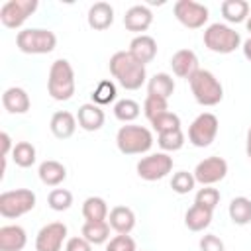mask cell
Listing matches in <instances>:
<instances>
[{
	"label": "cell",
	"mask_w": 251,
	"mask_h": 251,
	"mask_svg": "<svg viewBox=\"0 0 251 251\" xmlns=\"http://www.w3.org/2000/svg\"><path fill=\"white\" fill-rule=\"evenodd\" d=\"M108 67H110V75L126 90H137V88H141L143 82H145V78H147L145 65H141L137 59H133L129 51H116L110 57Z\"/></svg>",
	"instance_id": "1"
},
{
	"label": "cell",
	"mask_w": 251,
	"mask_h": 251,
	"mask_svg": "<svg viewBox=\"0 0 251 251\" xmlns=\"http://www.w3.org/2000/svg\"><path fill=\"white\" fill-rule=\"evenodd\" d=\"M75 71L67 59H57L51 63L47 76V92L57 102H67L75 94Z\"/></svg>",
	"instance_id": "2"
},
{
	"label": "cell",
	"mask_w": 251,
	"mask_h": 251,
	"mask_svg": "<svg viewBox=\"0 0 251 251\" xmlns=\"http://www.w3.org/2000/svg\"><path fill=\"white\" fill-rule=\"evenodd\" d=\"M190 92L194 96V100L200 106H216L222 102L224 98V86L222 82L206 69H198L190 78Z\"/></svg>",
	"instance_id": "3"
},
{
	"label": "cell",
	"mask_w": 251,
	"mask_h": 251,
	"mask_svg": "<svg viewBox=\"0 0 251 251\" xmlns=\"http://www.w3.org/2000/svg\"><path fill=\"white\" fill-rule=\"evenodd\" d=\"M116 145L124 155H143L153 147V133L135 124H126L116 133Z\"/></svg>",
	"instance_id": "4"
},
{
	"label": "cell",
	"mask_w": 251,
	"mask_h": 251,
	"mask_svg": "<svg viewBox=\"0 0 251 251\" xmlns=\"http://www.w3.org/2000/svg\"><path fill=\"white\" fill-rule=\"evenodd\" d=\"M202 41H204L206 49H210L212 53H220V55L233 53L237 47H241L239 31H235L227 24H220V22L218 24H210L204 29Z\"/></svg>",
	"instance_id": "5"
},
{
	"label": "cell",
	"mask_w": 251,
	"mask_h": 251,
	"mask_svg": "<svg viewBox=\"0 0 251 251\" xmlns=\"http://www.w3.org/2000/svg\"><path fill=\"white\" fill-rule=\"evenodd\" d=\"M16 45L22 53L27 55H45L51 53L57 45V35L45 27H27L18 31Z\"/></svg>",
	"instance_id": "6"
},
{
	"label": "cell",
	"mask_w": 251,
	"mask_h": 251,
	"mask_svg": "<svg viewBox=\"0 0 251 251\" xmlns=\"http://www.w3.org/2000/svg\"><path fill=\"white\" fill-rule=\"evenodd\" d=\"M35 192L29 188H16V190H6L0 194V216L6 220L20 218L35 208Z\"/></svg>",
	"instance_id": "7"
},
{
	"label": "cell",
	"mask_w": 251,
	"mask_h": 251,
	"mask_svg": "<svg viewBox=\"0 0 251 251\" xmlns=\"http://www.w3.org/2000/svg\"><path fill=\"white\" fill-rule=\"evenodd\" d=\"M218 118L212 112H202L194 118L188 127V141L194 147H208L218 135Z\"/></svg>",
	"instance_id": "8"
},
{
	"label": "cell",
	"mask_w": 251,
	"mask_h": 251,
	"mask_svg": "<svg viewBox=\"0 0 251 251\" xmlns=\"http://www.w3.org/2000/svg\"><path fill=\"white\" fill-rule=\"evenodd\" d=\"M37 10V0H8L0 8V22L4 27L18 29Z\"/></svg>",
	"instance_id": "9"
},
{
	"label": "cell",
	"mask_w": 251,
	"mask_h": 251,
	"mask_svg": "<svg viewBox=\"0 0 251 251\" xmlns=\"http://www.w3.org/2000/svg\"><path fill=\"white\" fill-rule=\"evenodd\" d=\"M175 18L178 20V24H182L188 29H200L204 27V24L210 18V12L204 4L194 2V0H178L173 6Z\"/></svg>",
	"instance_id": "10"
},
{
	"label": "cell",
	"mask_w": 251,
	"mask_h": 251,
	"mask_svg": "<svg viewBox=\"0 0 251 251\" xmlns=\"http://www.w3.org/2000/svg\"><path fill=\"white\" fill-rule=\"evenodd\" d=\"M137 175L143 180H161L173 171V157L167 153H151L147 157H141L137 163Z\"/></svg>",
	"instance_id": "11"
},
{
	"label": "cell",
	"mask_w": 251,
	"mask_h": 251,
	"mask_svg": "<svg viewBox=\"0 0 251 251\" xmlns=\"http://www.w3.org/2000/svg\"><path fill=\"white\" fill-rule=\"evenodd\" d=\"M192 175H194L196 182H200L202 186H212V184H216V182L226 178V175H227V161L222 159V157H216V155L206 157V159H202L194 167Z\"/></svg>",
	"instance_id": "12"
},
{
	"label": "cell",
	"mask_w": 251,
	"mask_h": 251,
	"mask_svg": "<svg viewBox=\"0 0 251 251\" xmlns=\"http://www.w3.org/2000/svg\"><path fill=\"white\" fill-rule=\"evenodd\" d=\"M67 239V226L63 222H51L43 226L35 235V251H61Z\"/></svg>",
	"instance_id": "13"
},
{
	"label": "cell",
	"mask_w": 251,
	"mask_h": 251,
	"mask_svg": "<svg viewBox=\"0 0 251 251\" xmlns=\"http://www.w3.org/2000/svg\"><path fill=\"white\" fill-rule=\"evenodd\" d=\"M171 69L178 78H190L200 67H198V57L192 49H178L171 57Z\"/></svg>",
	"instance_id": "14"
},
{
	"label": "cell",
	"mask_w": 251,
	"mask_h": 251,
	"mask_svg": "<svg viewBox=\"0 0 251 251\" xmlns=\"http://www.w3.org/2000/svg\"><path fill=\"white\" fill-rule=\"evenodd\" d=\"M151 22H153V12H151L147 6H143V4L131 6V8L126 12V16H124V25H126V29H127V31H135V33H139V35H141V31H147V29H149Z\"/></svg>",
	"instance_id": "15"
},
{
	"label": "cell",
	"mask_w": 251,
	"mask_h": 251,
	"mask_svg": "<svg viewBox=\"0 0 251 251\" xmlns=\"http://www.w3.org/2000/svg\"><path fill=\"white\" fill-rule=\"evenodd\" d=\"M133 59H137L141 65H147L151 63L155 57H157V41L151 37V35H135L131 41H129V49Z\"/></svg>",
	"instance_id": "16"
},
{
	"label": "cell",
	"mask_w": 251,
	"mask_h": 251,
	"mask_svg": "<svg viewBox=\"0 0 251 251\" xmlns=\"http://www.w3.org/2000/svg\"><path fill=\"white\" fill-rule=\"evenodd\" d=\"M2 106L8 114H25L31 106L29 94L20 86H10L2 94Z\"/></svg>",
	"instance_id": "17"
},
{
	"label": "cell",
	"mask_w": 251,
	"mask_h": 251,
	"mask_svg": "<svg viewBox=\"0 0 251 251\" xmlns=\"http://www.w3.org/2000/svg\"><path fill=\"white\" fill-rule=\"evenodd\" d=\"M104 120H106L104 110L92 102L82 104L76 112V122L84 131H98L104 126Z\"/></svg>",
	"instance_id": "18"
},
{
	"label": "cell",
	"mask_w": 251,
	"mask_h": 251,
	"mask_svg": "<svg viewBox=\"0 0 251 251\" xmlns=\"http://www.w3.org/2000/svg\"><path fill=\"white\" fill-rule=\"evenodd\" d=\"M27 243V233L22 226H2L0 227V251H22Z\"/></svg>",
	"instance_id": "19"
},
{
	"label": "cell",
	"mask_w": 251,
	"mask_h": 251,
	"mask_svg": "<svg viewBox=\"0 0 251 251\" xmlns=\"http://www.w3.org/2000/svg\"><path fill=\"white\" fill-rule=\"evenodd\" d=\"M76 116H73L71 112L67 110H59L51 116V122H49V129L51 133L57 137V139H69L73 137L75 129H76Z\"/></svg>",
	"instance_id": "20"
},
{
	"label": "cell",
	"mask_w": 251,
	"mask_h": 251,
	"mask_svg": "<svg viewBox=\"0 0 251 251\" xmlns=\"http://www.w3.org/2000/svg\"><path fill=\"white\" fill-rule=\"evenodd\" d=\"M88 25L96 31H104L114 24V8L108 2H96L88 10Z\"/></svg>",
	"instance_id": "21"
},
{
	"label": "cell",
	"mask_w": 251,
	"mask_h": 251,
	"mask_svg": "<svg viewBox=\"0 0 251 251\" xmlns=\"http://www.w3.org/2000/svg\"><path fill=\"white\" fill-rule=\"evenodd\" d=\"M108 224L116 233H127L135 227V214L127 206H114L108 214Z\"/></svg>",
	"instance_id": "22"
},
{
	"label": "cell",
	"mask_w": 251,
	"mask_h": 251,
	"mask_svg": "<svg viewBox=\"0 0 251 251\" xmlns=\"http://www.w3.org/2000/svg\"><path fill=\"white\" fill-rule=\"evenodd\" d=\"M37 175H39V180L47 186H59L65 178H67V169L63 163L55 161V159H47L39 165L37 169Z\"/></svg>",
	"instance_id": "23"
},
{
	"label": "cell",
	"mask_w": 251,
	"mask_h": 251,
	"mask_svg": "<svg viewBox=\"0 0 251 251\" xmlns=\"http://www.w3.org/2000/svg\"><path fill=\"white\" fill-rule=\"evenodd\" d=\"M212 216H214V210H208L204 206L192 204L184 214V226L190 231H204L212 224Z\"/></svg>",
	"instance_id": "24"
},
{
	"label": "cell",
	"mask_w": 251,
	"mask_h": 251,
	"mask_svg": "<svg viewBox=\"0 0 251 251\" xmlns=\"http://www.w3.org/2000/svg\"><path fill=\"white\" fill-rule=\"evenodd\" d=\"M110 229L112 227H110L108 220H104V222H84L82 229H80V235L92 245H102V243L110 241Z\"/></svg>",
	"instance_id": "25"
},
{
	"label": "cell",
	"mask_w": 251,
	"mask_h": 251,
	"mask_svg": "<svg viewBox=\"0 0 251 251\" xmlns=\"http://www.w3.org/2000/svg\"><path fill=\"white\" fill-rule=\"evenodd\" d=\"M220 10L224 20L229 24H241L249 18V2L245 0H224Z\"/></svg>",
	"instance_id": "26"
},
{
	"label": "cell",
	"mask_w": 251,
	"mask_h": 251,
	"mask_svg": "<svg viewBox=\"0 0 251 251\" xmlns=\"http://www.w3.org/2000/svg\"><path fill=\"white\" fill-rule=\"evenodd\" d=\"M175 92V80L169 73H155L149 80H147V94L151 96H159L169 100V96Z\"/></svg>",
	"instance_id": "27"
},
{
	"label": "cell",
	"mask_w": 251,
	"mask_h": 251,
	"mask_svg": "<svg viewBox=\"0 0 251 251\" xmlns=\"http://www.w3.org/2000/svg\"><path fill=\"white\" fill-rule=\"evenodd\" d=\"M108 214H110L108 204L100 196H88L82 202V216L86 222H104L108 220Z\"/></svg>",
	"instance_id": "28"
},
{
	"label": "cell",
	"mask_w": 251,
	"mask_h": 251,
	"mask_svg": "<svg viewBox=\"0 0 251 251\" xmlns=\"http://www.w3.org/2000/svg\"><path fill=\"white\" fill-rule=\"evenodd\" d=\"M227 214L235 226H247L251 222V200L247 196H235L229 202Z\"/></svg>",
	"instance_id": "29"
},
{
	"label": "cell",
	"mask_w": 251,
	"mask_h": 251,
	"mask_svg": "<svg viewBox=\"0 0 251 251\" xmlns=\"http://www.w3.org/2000/svg\"><path fill=\"white\" fill-rule=\"evenodd\" d=\"M12 159L18 167L22 169H27L35 163L37 159V153H35V147L29 143V141H18L14 145V151H12Z\"/></svg>",
	"instance_id": "30"
},
{
	"label": "cell",
	"mask_w": 251,
	"mask_h": 251,
	"mask_svg": "<svg viewBox=\"0 0 251 251\" xmlns=\"http://www.w3.org/2000/svg\"><path fill=\"white\" fill-rule=\"evenodd\" d=\"M139 114H141V106L131 98H124V100H118L114 104V116L124 124L133 122Z\"/></svg>",
	"instance_id": "31"
},
{
	"label": "cell",
	"mask_w": 251,
	"mask_h": 251,
	"mask_svg": "<svg viewBox=\"0 0 251 251\" xmlns=\"http://www.w3.org/2000/svg\"><path fill=\"white\" fill-rule=\"evenodd\" d=\"M116 84L112 82V80H100L98 84H96V88L92 90V104H96V106H108V104H112L114 100H116Z\"/></svg>",
	"instance_id": "32"
},
{
	"label": "cell",
	"mask_w": 251,
	"mask_h": 251,
	"mask_svg": "<svg viewBox=\"0 0 251 251\" xmlns=\"http://www.w3.org/2000/svg\"><path fill=\"white\" fill-rule=\"evenodd\" d=\"M47 204H49V208L55 210V212H65V210H69L71 204H73V194H71V190H67V188H53V190L49 192V196H47Z\"/></svg>",
	"instance_id": "33"
},
{
	"label": "cell",
	"mask_w": 251,
	"mask_h": 251,
	"mask_svg": "<svg viewBox=\"0 0 251 251\" xmlns=\"http://www.w3.org/2000/svg\"><path fill=\"white\" fill-rule=\"evenodd\" d=\"M157 143L163 151H178L184 145V133L182 129H173L157 135Z\"/></svg>",
	"instance_id": "34"
},
{
	"label": "cell",
	"mask_w": 251,
	"mask_h": 251,
	"mask_svg": "<svg viewBox=\"0 0 251 251\" xmlns=\"http://www.w3.org/2000/svg\"><path fill=\"white\" fill-rule=\"evenodd\" d=\"M165 112H169L167 100H165V98H159V96L147 94V98H145V102H143V114H145V118L151 122V120H155L157 116H161V114H165Z\"/></svg>",
	"instance_id": "35"
},
{
	"label": "cell",
	"mask_w": 251,
	"mask_h": 251,
	"mask_svg": "<svg viewBox=\"0 0 251 251\" xmlns=\"http://www.w3.org/2000/svg\"><path fill=\"white\" fill-rule=\"evenodd\" d=\"M151 126L159 135V133H165V131L180 129V118L176 114H173V112H165V114L157 116L155 120H151Z\"/></svg>",
	"instance_id": "36"
},
{
	"label": "cell",
	"mask_w": 251,
	"mask_h": 251,
	"mask_svg": "<svg viewBox=\"0 0 251 251\" xmlns=\"http://www.w3.org/2000/svg\"><path fill=\"white\" fill-rule=\"evenodd\" d=\"M194 184H196V178H194V175L188 173V171H178V173H175L173 178H171V188H173L176 194H188V192L194 188Z\"/></svg>",
	"instance_id": "37"
},
{
	"label": "cell",
	"mask_w": 251,
	"mask_h": 251,
	"mask_svg": "<svg viewBox=\"0 0 251 251\" xmlns=\"http://www.w3.org/2000/svg\"><path fill=\"white\" fill-rule=\"evenodd\" d=\"M220 190L218 188H212V186H204V188H200L198 192H196V196H194V204H198V206H204V208H208V210H216V206L220 204Z\"/></svg>",
	"instance_id": "38"
},
{
	"label": "cell",
	"mask_w": 251,
	"mask_h": 251,
	"mask_svg": "<svg viewBox=\"0 0 251 251\" xmlns=\"http://www.w3.org/2000/svg\"><path fill=\"white\" fill-rule=\"evenodd\" d=\"M106 251H137V245L131 235L118 233L106 243Z\"/></svg>",
	"instance_id": "39"
},
{
	"label": "cell",
	"mask_w": 251,
	"mask_h": 251,
	"mask_svg": "<svg viewBox=\"0 0 251 251\" xmlns=\"http://www.w3.org/2000/svg\"><path fill=\"white\" fill-rule=\"evenodd\" d=\"M224 241L214 235V233H206L200 237V251H224Z\"/></svg>",
	"instance_id": "40"
},
{
	"label": "cell",
	"mask_w": 251,
	"mask_h": 251,
	"mask_svg": "<svg viewBox=\"0 0 251 251\" xmlns=\"http://www.w3.org/2000/svg\"><path fill=\"white\" fill-rule=\"evenodd\" d=\"M65 251H92V243H88L82 235L69 237L65 243Z\"/></svg>",
	"instance_id": "41"
},
{
	"label": "cell",
	"mask_w": 251,
	"mask_h": 251,
	"mask_svg": "<svg viewBox=\"0 0 251 251\" xmlns=\"http://www.w3.org/2000/svg\"><path fill=\"white\" fill-rule=\"evenodd\" d=\"M0 143H2V159H8L10 151H14V147H12V137H10L6 131H2V133H0Z\"/></svg>",
	"instance_id": "42"
},
{
	"label": "cell",
	"mask_w": 251,
	"mask_h": 251,
	"mask_svg": "<svg viewBox=\"0 0 251 251\" xmlns=\"http://www.w3.org/2000/svg\"><path fill=\"white\" fill-rule=\"evenodd\" d=\"M241 49H243V57H245L247 61H251V37L241 43Z\"/></svg>",
	"instance_id": "43"
},
{
	"label": "cell",
	"mask_w": 251,
	"mask_h": 251,
	"mask_svg": "<svg viewBox=\"0 0 251 251\" xmlns=\"http://www.w3.org/2000/svg\"><path fill=\"white\" fill-rule=\"evenodd\" d=\"M245 153H247V157H249V161H251V127L247 129V139H245Z\"/></svg>",
	"instance_id": "44"
},
{
	"label": "cell",
	"mask_w": 251,
	"mask_h": 251,
	"mask_svg": "<svg viewBox=\"0 0 251 251\" xmlns=\"http://www.w3.org/2000/svg\"><path fill=\"white\" fill-rule=\"evenodd\" d=\"M245 24H247V29H249V31H251V16H249V18H247V22H245Z\"/></svg>",
	"instance_id": "45"
}]
</instances>
